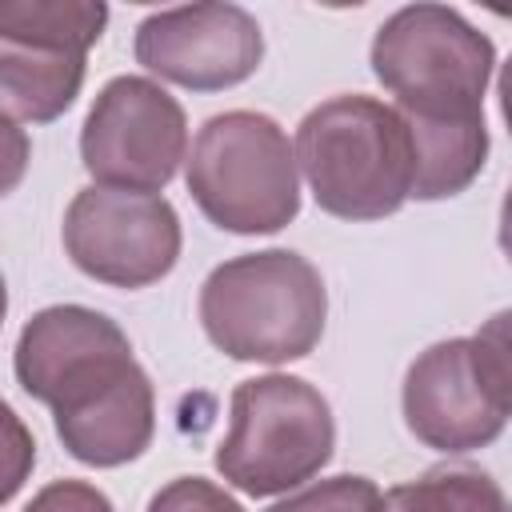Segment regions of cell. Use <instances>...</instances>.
Returning <instances> with one entry per match:
<instances>
[{
  "label": "cell",
  "mask_w": 512,
  "mask_h": 512,
  "mask_svg": "<svg viewBox=\"0 0 512 512\" xmlns=\"http://www.w3.org/2000/svg\"><path fill=\"white\" fill-rule=\"evenodd\" d=\"M16 384L52 408L64 452L88 468H124L156 436V388L128 332L88 308H40L16 336Z\"/></svg>",
  "instance_id": "cell-1"
},
{
  "label": "cell",
  "mask_w": 512,
  "mask_h": 512,
  "mask_svg": "<svg viewBox=\"0 0 512 512\" xmlns=\"http://www.w3.org/2000/svg\"><path fill=\"white\" fill-rule=\"evenodd\" d=\"M292 156L320 212L336 220H384L412 200V132L376 96L344 92L308 108L296 124Z\"/></svg>",
  "instance_id": "cell-2"
},
{
  "label": "cell",
  "mask_w": 512,
  "mask_h": 512,
  "mask_svg": "<svg viewBox=\"0 0 512 512\" xmlns=\"http://www.w3.org/2000/svg\"><path fill=\"white\" fill-rule=\"evenodd\" d=\"M200 328L228 360L288 364L316 352L328 324L320 268L292 248L240 252L200 284Z\"/></svg>",
  "instance_id": "cell-3"
},
{
  "label": "cell",
  "mask_w": 512,
  "mask_h": 512,
  "mask_svg": "<svg viewBox=\"0 0 512 512\" xmlns=\"http://www.w3.org/2000/svg\"><path fill=\"white\" fill-rule=\"evenodd\" d=\"M368 64L404 120H476L496 72V44L448 4H404L376 28Z\"/></svg>",
  "instance_id": "cell-4"
},
{
  "label": "cell",
  "mask_w": 512,
  "mask_h": 512,
  "mask_svg": "<svg viewBox=\"0 0 512 512\" xmlns=\"http://www.w3.org/2000/svg\"><path fill=\"white\" fill-rule=\"evenodd\" d=\"M184 184L220 232L272 236L300 216L292 140L268 112L228 108L208 116L184 156Z\"/></svg>",
  "instance_id": "cell-5"
},
{
  "label": "cell",
  "mask_w": 512,
  "mask_h": 512,
  "mask_svg": "<svg viewBox=\"0 0 512 512\" xmlns=\"http://www.w3.org/2000/svg\"><path fill=\"white\" fill-rule=\"evenodd\" d=\"M400 412L432 452L464 456L496 444L512 412L508 312H496L476 336L428 344L404 372Z\"/></svg>",
  "instance_id": "cell-6"
},
{
  "label": "cell",
  "mask_w": 512,
  "mask_h": 512,
  "mask_svg": "<svg viewBox=\"0 0 512 512\" xmlns=\"http://www.w3.org/2000/svg\"><path fill=\"white\" fill-rule=\"evenodd\" d=\"M336 452L332 404L316 384L292 372L240 380L228 400V436L216 448V472L244 496H280L328 468Z\"/></svg>",
  "instance_id": "cell-7"
},
{
  "label": "cell",
  "mask_w": 512,
  "mask_h": 512,
  "mask_svg": "<svg viewBox=\"0 0 512 512\" xmlns=\"http://www.w3.org/2000/svg\"><path fill=\"white\" fill-rule=\"evenodd\" d=\"M188 156V116L152 76H112L84 124L80 164L100 188L164 192Z\"/></svg>",
  "instance_id": "cell-8"
},
{
  "label": "cell",
  "mask_w": 512,
  "mask_h": 512,
  "mask_svg": "<svg viewBox=\"0 0 512 512\" xmlns=\"http://www.w3.org/2000/svg\"><path fill=\"white\" fill-rule=\"evenodd\" d=\"M60 240L68 260L96 284L148 288L164 280L184 248L180 216L160 192H120L88 184L72 196Z\"/></svg>",
  "instance_id": "cell-9"
},
{
  "label": "cell",
  "mask_w": 512,
  "mask_h": 512,
  "mask_svg": "<svg viewBox=\"0 0 512 512\" xmlns=\"http://www.w3.org/2000/svg\"><path fill=\"white\" fill-rule=\"evenodd\" d=\"M132 56L148 76L188 92H224L256 76L264 60L260 20L240 4H184L136 24Z\"/></svg>",
  "instance_id": "cell-10"
},
{
  "label": "cell",
  "mask_w": 512,
  "mask_h": 512,
  "mask_svg": "<svg viewBox=\"0 0 512 512\" xmlns=\"http://www.w3.org/2000/svg\"><path fill=\"white\" fill-rule=\"evenodd\" d=\"M88 76V56L0 40V112L16 124L60 120Z\"/></svg>",
  "instance_id": "cell-11"
},
{
  "label": "cell",
  "mask_w": 512,
  "mask_h": 512,
  "mask_svg": "<svg viewBox=\"0 0 512 512\" xmlns=\"http://www.w3.org/2000/svg\"><path fill=\"white\" fill-rule=\"evenodd\" d=\"M412 132L416 172H412V200H448L460 196L488 164V124L476 120H404Z\"/></svg>",
  "instance_id": "cell-12"
},
{
  "label": "cell",
  "mask_w": 512,
  "mask_h": 512,
  "mask_svg": "<svg viewBox=\"0 0 512 512\" xmlns=\"http://www.w3.org/2000/svg\"><path fill=\"white\" fill-rule=\"evenodd\" d=\"M108 4L100 0H0V40L88 56L108 28Z\"/></svg>",
  "instance_id": "cell-13"
},
{
  "label": "cell",
  "mask_w": 512,
  "mask_h": 512,
  "mask_svg": "<svg viewBox=\"0 0 512 512\" xmlns=\"http://www.w3.org/2000/svg\"><path fill=\"white\" fill-rule=\"evenodd\" d=\"M380 512H508V496L484 468L440 464L380 492Z\"/></svg>",
  "instance_id": "cell-14"
},
{
  "label": "cell",
  "mask_w": 512,
  "mask_h": 512,
  "mask_svg": "<svg viewBox=\"0 0 512 512\" xmlns=\"http://www.w3.org/2000/svg\"><path fill=\"white\" fill-rule=\"evenodd\" d=\"M268 512H380V488L368 476L340 472L328 480H308Z\"/></svg>",
  "instance_id": "cell-15"
},
{
  "label": "cell",
  "mask_w": 512,
  "mask_h": 512,
  "mask_svg": "<svg viewBox=\"0 0 512 512\" xmlns=\"http://www.w3.org/2000/svg\"><path fill=\"white\" fill-rule=\"evenodd\" d=\"M32 468H36V436L0 396V508L28 484Z\"/></svg>",
  "instance_id": "cell-16"
},
{
  "label": "cell",
  "mask_w": 512,
  "mask_h": 512,
  "mask_svg": "<svg viewBox=\"0 0 512 512\" xmlns=\"http://www.w3.org/2000/svg\"><path fill=\"white\" fill-rule=\"evenodd\" d=\"M144 512H244V504L220 488L216 480H204V476H176L168 480Z\"/></svg>",
  "instance_id": "cell-17"
},
{
  "label": "cell",
  "mask_w": 512,
  "mask_h": 512,
  "mask_svg": "<svg viewBox=\"0 0 512 512\" xmlns=\"http://www.w3.org/2000/svg\"><path fill=\"white\" fill-rule=\"evenodd\" d=\"M20 512H116V504L88 480H52Z\"/></svg>",
  "instance_id": "cell-18"
},
{
  "label": "cell",
  "mask_w": 512,
  "mask_h": 512,
  "mask_svg": "<svg viewBox=\"0 0 512 512\" xmlns=\"http://www.w3.org/2000/svg\"><path fill=\"white\" fill-rule=\"evenodd\" d=\"M28 164H32V140H28V132L12 116L0 112V200L24 184Z\"/></svg>",
  "instance_id": "cell-19"
},
{
  "label": "cell",
  "mask_w": 512,
  "mask_h": 512,
  "mask_svg": "<svg viewBox=\"0 0 512 512\" xmlns=\"http://www.w3.org/2000/svg\"><path fill=\"white\" fill-rule=\"evenodd\" d=\"M4 316H8V284H4V272H0V328H4Z\"/></svg>",
  "instance_id": "cell-20"
}]
</instances>
